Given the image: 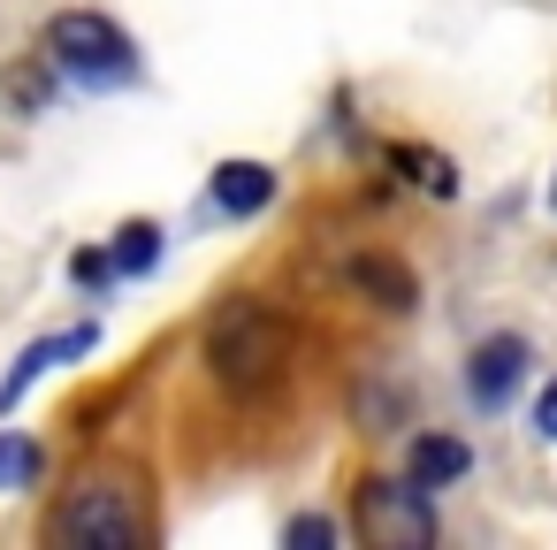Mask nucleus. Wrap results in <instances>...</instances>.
<instances>
[{
  "instance_id": "f257e3e1",
  "label": "nucleus",
  "mask_w": 557,
  "mask_h": 550,
  "mask_svg": "<svg viewBox=\"0 0 557 550\" xmlns=\"http://www.w3.org/2000/svg\"><path fill=\"white\" fill-rule=\"evenodd\" d=\"M47 550H153V520L131 474L92 466L47 512Z\"/></svg>"
},
{
  "instance_id": "f03ea898",
  "label": "nucleus",
  "mask_w": 557,
  "mask_h": 550,
  "mask_svg": "<svg viewBox=\"0 0 557 550\" xmlns=\"http://www.w3.org/2000/svg\"><path fill=\"white\" fill-rule=\"evenodd\" d=\"M47 62H54L70 85H85V93H123V85H138V47H131V32H123L115 16H100V9L54 16V24H47Z\"/></svg>"
},
{
  "instance_id": "7ed1b4c3",
  "label": "nucleus",
  "mask_w": 557,
  "mask_h": 550,
  "mask_svg": "<svg viewBox=\"0 0 557 550\" xmlns=\"http://www.w3.org/2000/svg\"><path fill=\"white\" fill-rule=\"evenodd\" d=\"M283 314H268L260 298H222L214 321H207V367L230 382V390H260L275 367H283Z\"/></svg>"
},
{
  "instance_id": "20e7f679",
  "label": "nucleus",
  "mask_w": 557,
  "mask_h": 550,
  "mask_svg": "<svg viewBox=\"0 0 557 550\" xmlns=\"http://www.w3.org/2000/svg\"><path fill=\"white\" fill-rule=\"evenodd\" d=\"M351 527H359V550H435V504H428V489L405 481V474L359 481Z\"/></svg>"
},
{
  "instance_id": "39448f33",
  "label": "nucleus",
  "mask_w": 557,
  "mask_h": 550,
  "mask_svg": "<svg viewBox=\"0 0 557 550\" xmlns=\"http://www.w3.org/2000/svg\"><path fill=\"white\" fill-rule=\"evenodd\" d=\"M92 344H100V329H92V321H85V329H62V337H39V344L9 367V382H0V413H9V405H16V398H24L47 367H54V359H85Z\"/></svg>"
},
{
  "instance_id": "423d86ee",
  "label": "nucleus",
  "mask_w": 557,
  "mask_h": 550,
  "mask_svg": "<svg viewBox=\"0 0 557 550\" xmlns=\"http://www.w3.org/2000/svg\"><path fill=\"white\" fill-rule=\"evenodd\" d=\"M519 375H527V344H519V337H488V344L473 352L466 390H473V405H504V398L519 390Z\"/></svg>"
},
{
  "instance_id": "0eeeda50",
  "label": "nucleus",
  "mask_w": 557,
  "mask_h": 550,
  "mask_svg": "<svg viewBox=\"0 0 557 550\" xmlns=\"http://www.w3.org/2000/svg\"><path fill=\"white\" fill-rule=\"evenodd\" d=\"M207 199H214L222 215H260V207L275 199V169H260V161H222L214 184H207Z\"/></svg>"
},
{
  "instance_id": "6e6552de",
  "label": "nucleus",
  "mask_w": 557,
  "mask_h": 550,
  "mask_svg": "<svg viewBox=\"0 0 557 550\" xmlns=\"http://www.w3.org/2000/svg\"><path fill=\"white\" fill-rule=\"evenodd\" d=\"M466 466H473V451H466L458 436H420V443H412V466H405V481H420V489H450Z\"/></svg>"
},
{
  "instance_id": "1a4fd4ad",
  "label": "nucleus",
  "mask_w": 557,
  "mask_h": 550,
  "mask_svg": "<svg viewBox=\"0 0 557 550\" xmlns=\"http://www.w3.org/2000/svg\"><path fill=\"white\" fill-rule=\"evenodd\" d=\"M39 466H47V451H39L32 436L0 428V489H32V481H39Z\"/></svg>"
},
{
  "instance_id": "9d476101",
  "label": "nucleus",
  "mask_w": 557,
  "mask_h": 550,
  "mask_svg": "<svg viewBox=\"0 0 557 550\" xmlns=\"http://www.w3.org/2000/svg\"><path fill=\"white\" fill-rule=\"evenodd\" d=\"M153 260H161V230H153V222H131V230L115 237V253H108L115 276H146Z\"/></svg>"
},
{
  "instance_id": "9b49d317",
  "label": "nucleus",
  "mask_w": 557,
  "mask_h": 550,
  "mask_svg": "<svg viewBox=\"0 0 557 550\" xmlns=\"http://www.w3.org/2000/svg\"><path fill=\"white\" fill-rule=\"evenodd\" d=\"M283 550H336V520L329 512H298L283 527Z\"/></svg>"
},
{
  "instance_id": "f8f14e48",
  "label": "nucleus",
  "mask_w": 557,
  "mask_h": 550,
  "mask_svg": "<svg viewBox=\"0 0 557 550\" xmlns=\"http://www.w3.org/2000/svg\"><path fill=\"white\" fill-rule=\"evenodd\" d=\"M115 268H108V253H77V283H108Z\"/></svg>"
},
{
  "instance_id": "ddd939ff",
  "label": "nucleus",
  "mask_w": 557,
  "mask_h": 550,
  "mask_svg": "<svg viewBox=\"0 0 557 550\" xmlns=\"http://www.w3.org/2000/svg\"><path fill=\"white\" fill-rule=\"evenodd\" d=\"M534 428H542V436H549V443H557V382H549V390H542V405H534Z\"/></svg>"
},
{
  "instance_id": "4468645a",
  "label": "nucleus",
  "mask_w": 557,
  "mask_h": 550,
  "mask_svg": "<svg viewBox=\"0 0 557 550\" xmlns=\"http://www.w3.org/2000/svg\"><path fill=\"white\" fill-rule=\"evenodd\" d=\"M549 207H557V192H549Z\"/></svg>"
}]
</instances>
